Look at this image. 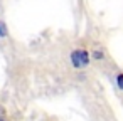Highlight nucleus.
Here are the masks:
<instances>
[{"instance_id": "obj_1", "label": "nucleus", "mask_w": 123, "mask_h": 121, "mask_svg": "<svg viewBox=\"0 0 123 121\" xmlns=\"http://www.w3.org/2000/svg\"><path fill=\"white\" fill-rule=\"evenodd\" d=\"M89 59H91V56L86 49H74L69 54V61L74 69H86L89 64Z\"/></svg>"}, {"instance_id": "obj_2", "label": "nucleus", "mask_w": 123, "mask_h": 121, "mask_svg": "<svg viewBox=\"0 0 123 121\" xmlns=\"http://www.w3.org/2000/svg\"><path fill=\"white\" fill-rule=\"evenodd\" d=\"M0 37H7V25L0 20Z\"/></svg>"}, {"instance_id": "obj_3", "label": "nucleus", "mask_w": 123, "mask_h": 121, "mask_svg": "<svg viewBox=\"0 0 123 121\" xmlns=\"http://www.w3.org/2000/svg\"><path fill=\"white\" fill-rule=\"evenodd\" d=\"M116 84H118V87L123 91V74H118V77H116Z\"/></svg>"}, {"instance_id": "obj_4", "label": "nucleus", "mask_w": 123, "mask_h": 121, "mask_svg": "<svg viewBox=\"0 0 123 121\" xmlns=\"http://www.w3.org/2000/svg\"><path fill=\"white\" fill-rule=\"evenodd\" d=\"M93 57H94V59H103L105 56H103L101 51H96V52H93Z\"/></svg>"}, {"instance_id": "obj_5", "label": "nucleus", "mask_w": 123, "mask_h": 121, "mask_svg": "<svg viewBox=\"0 0 123 121\" xmlns=\"http://www.w3.org/2000/svg\"><path fill=\"white\" fill-rule=\"evenodd\" d=\"M0 121H5V119H4V118H0Z\"/></svg>"}]
</instances>
